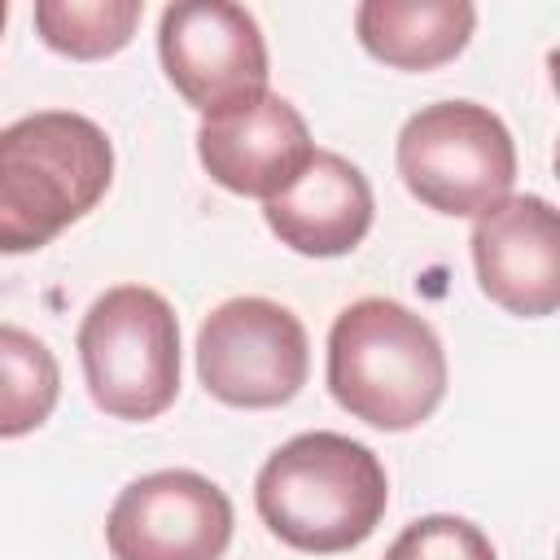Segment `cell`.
Instances as JSON below:
<instances>
[{"label":"cell","mask_w":560,"mask_h":560,"mask_svg":"<svg viewBox=\"0 0 560 560\" xmlns=\"http://www.w3.org/2000/svg\"><path fill=\"white\" fill-rule=\"evenodd\" d=\"M144 18L140 0H39L35 31L39 39L74 61H101L131 44Z\"/></svg>","instance_id":"cell-14"},{"label":"cell","mask_w":560,"mask_h":560,"mask_svg":"<svg viewBox=\"0 0 560 560\" xmlns=\"http://www.w3.org/2000/svg\"><path fill=\"white\" fill-rule=\"evenodd\" d=\"M398 175L407 192L451 219H477L512 192L516 144L508 122L477 101H438L398 131Z\"/></svg>","instance_id":"cell-5"},{"label":"cell","mask_w":560,"mask_h":560,"mask_svg":"<svg viewBox=\"0 0 560 560\" xmlns=\"http://www.w3.org/2000/svg\"><path fill=\"white\" fill-rule=\"evenodd\" d=\"M61 398L57 354L26 328L0 324V438L35 433Z\"/></svg>","instance_id":"cell-13"},{"label":"cell","mask_w":560,"mask_h":560,"mask_svg":"<svg viewBox=\"0 0 560 560\" xmlns=\"http://www.w3.org/2000/svg\"><path fill=\"white\" fill-rule=\"evenodd\" d=\"M372 214L376 201L368 175L332 149H315L306 171L280 197L262 201V219L280 236V245L306 258L350 254L368 236Z\"/></svg>","instance_id":"cell-11"},{"label":"cell","mask_w":560,"mask_h":560,"mask_svg":"<svg viewBox=\"0 0 560 560\" xmlns=\"http://www.w3.org/2000/svg\"><path fill=\"white\" fill-rule=\"evenodd\" d=\"M197 158L219 188L271 201L306 171V162L315 158V140L306 118L284 96L258 92L201 114Z\"/></svg>","instance_id":"cell-9"},{"label":"cell","mask_w":560,"mask_h":560,"mask_svg":"<svg viewBox=\"0 0 560 560\" xmlns=\"http://www.w3.org/2000/svg\"><path fill=\"white\" fill-rule=\"evenodd\" d=\"M328 389L354 420L407 433L446 398L442 337L394 298H359L328 328Z\"/></svg>","instance_id":"cell-3"},{"label":"cell","mask_w":560,"mask_h":560,"mask_svg":"<svg viewBox=\"0 0 560 560\" xmlns=\"http://www.w3.org/2000/svg\"><path fill=\"white\" fill-rule=\"evenodd\" d=\"M306 328L271 298H228L197 328V376L228 407H284L306 385Z\"/></svg>","instance_id":"cell-6"},{"label":"cell","mask_w":560,"mask_h":560,"mask_svg":"<svg viewBox=\"0 0 560 560\" xmlns=\"http://www.w3.org/2000/svg\"><path fill=\"white\" fill-rule=\"evenodd\" d=\"M92 402L114 420H158L179 394V319L149 284L105 289L79 324Z\"/></svg>","instance_id":"cell-4"},{"label":"cell","mask_w":560,"mask_h":560,"mask_svg":"<svg viewBox=\"0 0 560 560\" xmlns=\"http://www.w3.org/2000/svg\"><path fill=\"white\" fill-rule=\"evenodd\" d=\"M232 499L192 468H162L127 481L105 516L114 560H223Z\"/></svg>","instance_id":"cell-8"},{"label":"cell","mask_w":560,"mask_h":560,"mask_svg":"<svg viewBox=\"0 0 560 560\" xmlns=\"http://www.w3.org/2000/svg\"><path fill=\"white\" fill-rule=\"evenodd\" d=\"M114 144L74 109L0 127V254H35L109 192Z\"/></svg>","instance_id":"cell-2"},{"label":"cell","mask_w":560,"mask_h":560,"mask_svg":"<svg viewBox=\"0 0 560 560\" xmlns=\"http://www.w3.org/2000/svg\"><path fill=\"white\" fill-rule=\"evenodd\" d=\"M385 560H494L490 538L464 516H420L385 551Z\"/></svg>","instance_id":"cell-15"},{"label":"cell","mask_w":560,"mask_h":560,"mask_svg":"<svg viewBox=\"0 0 560 560\" xmlns=\"http://www.w3.org/2000/svg\"><path fill=\"white\" fill-rule=\"evenodd\" d=\"M472 267L481 293L521 319L560 306V223L547 197H503L472 223Z\"/></svg>","instance_id":"cell-10"},{"label":"cell","mask_w":560,"mask_h":560,"mask_svg":"<svg viewBox=\"0 0 560 560\" xmlns=\"http://www.w3.org/2000/svg\"><path fill=\"white\" fill-rule=\"evenodd\" d=\"M477 26L468 0H363L354 9L359 44L394 70H438L455 61Z\"/></svg>","instance_id":"cell-12"},{"label":"cell","mask_w":560,"mask_h":560,"mask_svg":"<svg viewBox=\"0 0 560 560\" xmlns=\"http://www.w3.org/2000/svg\"><path fill=\"white\" fill-rule=\"evenodd\" d=\"M254 508L284 547L337 556L376 534L389 508V477L372 446L315 429L267 455L254 481Z\"/></svg>","instance_id":"cell-1"},{"label":"cell","mask_w":560,"mask_h":560,"mask_svg":"<svg viewBox=\"0 0 560 560\" xmlns=\"http://www.w3.org/2000/svg\"><path fill=\"white\" fill-rule=\"evenodd\" d=\"M158 57L171 88L201 114L267 92V44L245 4L179 0L162 9Z\"/></svg>","instance_id":"cell-7"},{"label":"cell","mask_w":560,"mask_h":560,"mask_svg":"<svg viewBox=\"0 0 560 560\" xmlns=\"http://www.w3.org/2000/svg\"><path fill=\"white\" fill-rule=\"evenodd\" d=\"M4 18H9V4L0 0V31H4Z\"/></svg>","instance_id":"cell-16"}]
</instances>
